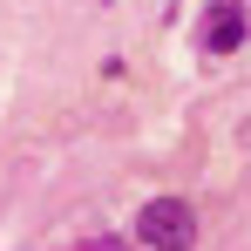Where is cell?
I'll return each mask as SVG.
<instances>
[{"instance_id": "6da1fadb", "label": "cell", "mask_w": 251, "mask_h": 251, "mask_svg": "<svg viewBox=\"0 0 251 251\" xmlns=\"http://www.w3.org/2000/svg\"><path fill=\"white\" fill-rule=\"evenodd\" d=\"M136 238L150 251H190L197 245V217H190V204H176V197H156V204H143V217H136Z\"/></svg>"}, {"instance_id": "7a4b0ae2", "label": "cell", "mask_w": 251, "mask_h": 251, "mask_svg": "<svg viewBox=\"0 0 251 251\" xmlns=\"http://www.w3.org/2000/svg\"><path fill=\"white\" fill-rule=\"evenodd\" d=\"M204 48L210 54H238V48H245V7H238V0H217V7H210Z\"/></svg>"}]
</instances>
